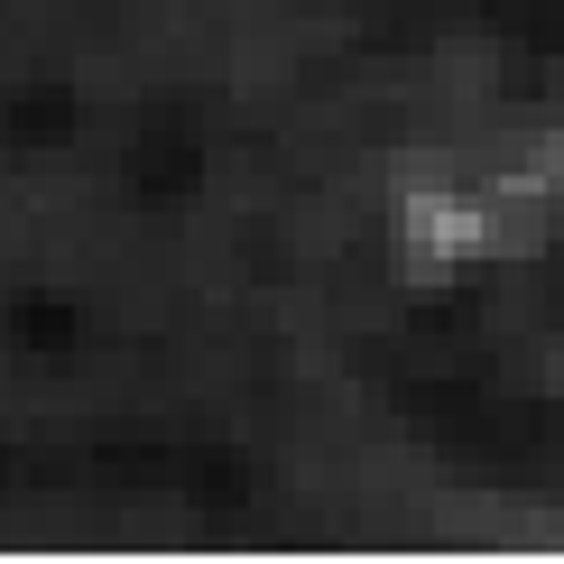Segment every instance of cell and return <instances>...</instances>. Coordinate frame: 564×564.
I'll return each mask as SVG.
<instances>
[{
    "label": "cell",
    "instance_id": "cell-1",
    "mask_svg": "<svg viewBox=\"0 0 564 564\" xmlns=\"http://www.w3.org/2000/svg\"><path fill=\"white\" fill-rule=\"evenodd\" d=\"M398 231H408V250L426 269H454V260H473V250H500L509 214L490 195H463V185H416V195L398 204Z\"/></svg>",
    "mask_w": 564,
    "mask_h": 564
}]
</instances>
